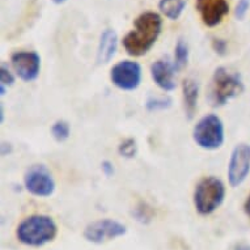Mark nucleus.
<instances>
[{
    "label": "nucleus",
    "instance_id": "22",
    "mask_svg": "<svg viewBox=\"0 0 250 250\" xmlns=\"http://www.w3.org/2000/svg\"><path fill=\"white\" fill-rule=\"evenodd\" d=\"M250 8V0H238L236 9H234V16L237 17L238 20H244L246 13Z\"/></svg>",
    "mask_w": 250,
    "mask_h": 250
},
{
    "label": "nucleus",
    "instance_id": "7",
    "mask_svg": "<svg viewBox=\"0 0 250 250\" xmlns=\"http://www.w3.org/2000/svg\"><path fill=\"white\" fill-rule=\"evenodd\" d=\"M127 233V227L114 219H100L89 223L84 229V238L88 242L101 245L113 241L115 238L123 237Z\"/></svg>",
    "mask_w": 250,
    "mask_h": 250
},
{
    "label": "nucleus",
    "instance_id": "21",
    "mask_svg": "<svg viewBox=\"0 0 250 250\" xmlns=\"http://www.w3.org/2000/svg\"><path fill=\"white\" fill-rule=\"evenodd\" d=\"M15 84V76L11 72L8 67L5 66L4 63H1L0 67V85H4L5 88L12 86Z\"/></svg>",
    "mask_w": 250,
    "mask_h": 250
},
{
    "label": "nucleus",
    "instance_id": "8",
    "mask_svg": "<svg viewBox=\"0 0 250 250\" xmlns=\"http://www.w3.org/2000/svg\"><path fill=\"white\" fill-rule=\"evenodd\" d=\"M250 173V144L238 143L230 153L227 177L232 188H238L245 182Z\"/></svg>",
    "mask_w": 250,
    "mask_h": 250
},
{
    "label": "nucleus",
    "instance_id": "23",
    "mask_svg": "<svg viewBox=\"0 0 250 250\" xmlns=\"http://www.w3.org/2000/svg\"><path fill=\"white\" fill-rule=\"evenodd\" d=\"M212 49L219 55H226L227 50H228V43H227L226 40H222V38H213Z\"/></svg>",
    "mask_w": 250,
    "mask_h": 250
},
{
    "label": "nucleus",
    "instance_id": "11",
    "mask_svg": "<svg viewBox=\"0 0 250 250\" xmlns=\"http://www.w3.org/2000/svg\"><path fill=\"white\" fill-rule=\"evenodd\" d=\"M195 7L201 15L202 22L208 28L222 24L224 17L229 13V4L227 0H195Z\"/></svg>",
    "mask_w": 250,
    "mask_h": 250
},
{
    "label": "nucleus",
    "instance_id": "20",
    "mask_svg": "<svg viewBox=\"0 0 250 250\" xmlns=\"http://www.w3.org/2000/svg\"><path fill=\"white\" fill-rule=\"evenodd\" d=\"M134 216L136 217V220L140 222L142 224H148V223H151L153 220V216H155V213H153V209H152L151 206H148L147 203H139V205L136 206V208L134 209Z\"/></svg>",
    "mask_w": 250,
    "mask_h": 250
},
{
    "label": "nucleus",
    "instance_id": "1",
    "mask_svg": "<svg viewBox=\"0 0 250 250\" xmlns=\"http://www.w3.org/2000/svg\"><path fill=\"white\" fill-rule=\"evenodd\" d=\"M163 19L159 13L147 11L134 21V29L123 37L122 45L131 57H142L153 47L161 34Z\"/></svg>",
    "mask_w": 250,
    "mask_h": 250
},
{
    "label": "nucleus",
    "instance_id": "18",
    "mask_svg": "<svg viewBox=\"0 0 250 250\" xmlns=\"http://www.w3.org/2000/svg\"><path fill=\"white\" fill-rule=\"evenodd\" d=\"M173 100L169 96H151L146 101V107L148 111H163L170 109Z\"/></svg>",
    "mask_w": 250,
    "mask_h": 250
},
{
    "label": "nucleus",
    "instance_id": "9",
    "mask_svg": "<svg viewBox=\"0 0 250 250\" xmlns=\"http://www.w3.org/2000/svg\"><path fill=\"white\" fill-rule=\"evenodd\" d=\"M113 85L125 92L138 89L142 83V67L138 62L121 61L113 66L110 71Z\"/></svg>",
    "mask_w": 250,
    "mask_h": 250
},
{
    "label": "nucleus",
    "instance_id": "12",
    "mask_svg": "<svg viewBox=\"0 0 250 250\" xmlns=\"http://www.w3.org/2000/svg\"><path fill=\"white\" fill-rule=\"evenodd\" d=\"M176 66L169 57H163L151 66L152 80L167 93L176 89Z\"/></svg>",
    "mask_w": 250,
    "mask_h": 250
},
{
    "label": "nucleus",
    "instance_id": "15",
    "mask_svg": "<svg viewBox=\"0 0 250 250\" xmlns=\"http://www.w3.org/2000/svg\"><path fill=\"white\" fill-rule=\"evenodd\" d=\"M188 0H159V9L165 17L177 20L182 15Z\"/></svg>",
    "mask_w": 250,
    "mask_h": 250
},
{
    "label": "nucleus",
    "instance_id": "2",
    "mask_svg": "<svg viewBox=\"0 0 250 250\" xmlns=\"http://www.w3.org/2000/svg\"><path fill=\"white\" fill-rule=\"evenodd\" d=\"M58 234V226L49 215H30L17 226L16 238L22 245L40 248L53 242Z\"/></svg>",
    "mask_w": 250,
    "mask_h": 250
},
{
    "label": "nucleus",
    "instance_id": "5",
    "mask_svg": "<svg viewBox=\"0 0 250 250\" xmlns=\"http://www.w3.org/2000/svg\"><path fill=\"white\" fill-rule=\"evenodd\" d=\"M193 139L198 147L206 151H216L222 148L226 139L222 118L216 114L202 117L193 128Z\"/></svg>",
    "mask_w": 250,
    "mask_h": 250
},
{
    "label": "nucleus",
    "instance_id": "6",
    "mask_svg": "<svg viewBox=\"0 0 250 250\" xmlns=\"http://www.w3.org/2000/svg\"><path fill=\"white\" fill-rule=\"evenodd\" d=\"M24 186L29 193L38 198H49L55 191V180L45 164L29 167L24 174Z\"/></svg>",
    "mask_w": 250,
    "mask_h": 250
},
{
    "label": "nucleus",
    "instance_id": "25",
    "mask_svg": "<svg viewBox=\"0 0 250 250\" xmlns=\"http://www.w3.org/2000/svg\"><path fill=\"white\" fill-rule=\"evenodd\" d=\"M244 212H245V215L250 219V193L249 195L246 197L245 202H244Z\"/></svg>",
    "mask_w": 250,
    "mask_h": 250
},
{
    "label": "nucleus",
    "instance_id": "16",
    "mask_svg": "<svg viewBox=\"0 0 250 250\" xmlns=\"http://www.w3.org/2000/svg\"><path fill=\"white\" fill-rule=\"evenodd\" d=\"M189 45L188 42L185 41L184 38H180L176 43V47H174V66H176V70L180 71L182 68L188 66L189 63Z\"/></svg>",
    "mask_w": 250,
    "mask_h": 250
},
{
    "label": "nucleus",
    "instance_id": "27",
    "mask_svg": "<svg viewBox=\"0 0 250 250\" xmlns=\"http://www.w3.org/2000/svg\"><path fill=\"white\" fill-rule=\"evenodd\" d=\"M0 121H1V123L4 122V107H3V105H0Z\"/></svg>",
    "mask_w": 250,
    "mask_h": 250
},
{
    "label": "nucleus",
    "instance_id": "28",
    "mask_svg": "<svg viewBox=\"0 0 250 250\" xmlns=\"http://www.w3.org/2000/svg\"><path fill=\"white\" fill-rule=\"evenodd\" d=\"M7 89H8V88H5L4 85H0V95L5 96V93H7Z\"/></svg>",
    "mask_w": 250,
    "mask_h": 250
},
{
    "label": "nucleus",
    "instance_id": "13",
    "mask_svg": "<svg viewBox=\"0 0 250 250\" xmlns=\"http://www.w3.org/2000/svg\"><path fill=\"white\" fill-rule=\"evenodd\" d=\"M118 49V36L113 29H105L100 36L97 47V64H107L114 58Z\"/></svg>",
    "mask_w": 250,
    "mask_h": 250
},
{
    "label": "nucleus",
    "instance_id": "19",
    "mask_svg": "<svg viewBox=\"0 0 250 250\" xmlns=\"http://www.w3.org/2000/svg\"><path fill=\"white\" fill-rule=\"evenodd\" d=\"M118 153L125 159H134L138 153V143L134 138H126L118 146Z\"/></svg>",
    "mask_w": 250,
    "mask_h": 250
},
{
    "label": "nucleus",
    "instance_id": "29",
    "mask_svg": "<svg viewBox=\"0 0 250 250\" xmlns=\"http://www.w3.org/2000/svg\"><path fill=\"white\" fill-rule=\"evenodd\" d=\"M66 1H67V0H53L54 4H58V5L63 4V3H66Z\"/></svg>",
    "mask_w": 250,
    "mask_h": 250
},
{
    "label": "nucleus",
    "instance_id": "24",
    "mask_svg": "<svg viewBox=\"0 0 250 250\" xmlns=\"http://www.w3.org/2000/svg\"><path fill=\"white\" fill-rule=\"evenodd\" d=\"M101 170L106 177H111L114 176L115 169H114V164L111 163L110 160H104L101 163Z\"/></svg>",
    "mask_w": 250,
    "mask_h": 250
},
{
    "label": "nucleus",
    "instance_id": "3",
    "mask_svg": "<svg viewBox=\"0 0 250 250\" xmlns=\"http://www.w3.org/2000/svg\"><path fill=\"white\" fill-rule=\"evenodd\" d=\"M244 92V83L238 72L226 67H217L213 71L209 86V101L212 106H224L228 101L236 99Z\"/></svg>",
    "mask_w": 250,
    "mask_h": 250
},
{
    "label": "nucleus",
    "instance_id": "14",
    "mask_svg": "<svg viewBox=\"0 0 250 250\" xmlns=\"http://www.w3.org/2000/svg\"><path fill=\"white\" fill-rule=\"evenodd\" d=\"M198 97H199V85L191 78L182 80V100H184L185 114L188 119H193L198 109Z\"/></svg>",
    "mask_w": 250,
    "mask_h": 250
},
{
    "label": "nucleus",
    "instance_id": "4",
    "mask_svg": "<svg viewBox=\"0 0 250 250\" xmlns=\"http://www.w3.org/2000/svg\"><path fill=\"white\" fill-rule=\"evenodd\" d=\"M226 198V185L215 176L203 177L198 181L194 190L193 202L197 212L208 216L216 211Z\"/></svg>",
    "mask_w": 250,
    "mask_h": 250
},
{
    "label": "nucleus",
    "instance_id": "26",
    "mask_svg": "<svg viewBox=\"0 0 250 250\" xmlns=\"http://www.w3.org/2000/svg\"><path fill=\"white\" fill-rule=\"evenodd\" d=\"M233 250H250V244H248L245 241L238 242V244H236Z\"/></svg>",
    "mask_w": 250,
    "mask_h": 250
},
{
    "label": "nucleus",
    "instance_id": "17",
    "mask_svg": "<svg viewBox=\"0 0 250 250\" xmlns=\"http://www.w3.org/2000/svg\"><path fill=\"white\" fill-rule=\"evenodd\" d=\"M51 135L58 143L66 142L71 136V125L66 119H58L51 126Z\"/></svg>",
    "mask_w": 250,
    "mask_h": 250
},
{
    "label": "nucleus",
    "instance_id": "10",
    "mask_svg": "<svg viewBox=\"0 0 250 250\" xmlns=\"http://www.w3.org/2000/svg\"><path fill=\"white\" fill-rule=\"evenodd\" d=\"M13 71L25 83L34 82L41 72V57L36 51H16L11 55Z\"/></svg>",
    "mask_w": 250,
    "mask_h": 250
}]
</instances>
